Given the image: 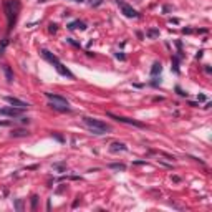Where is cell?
<instances>
[{"mask_svg":"<svg viewBox=\"0 0 212 212\" xmlns=\"http://www.w3.org/2000/svg\"><path fill=\"white\" fill-rule=\"evenodd\" d=\"M20 8H22V5H20L18 0H5L3 2V10H5V17H7V22H8V31L15 25Z\"/></svg>","mask_w":212,"mask_h":212,"instance_id":"1","label":"cell"},{"mask_svg":"<svg viewBox=\"0 0 212 212\" xmlns=\"http://www.w3.org/2000/svg\"><path fill=\"white\" fill-rule=\"evenodd\" d=\"M83 123L84 126H86L88 129H90L93 134H98V136H101V134H106L109 131V126L106 124V123L100 121V119H94V118H83Z\"/></svg>","mask_w":212,"mask_h":212,"instance_id":"2","label":"cell"},{"mask_svg":"<svg viewBox=\"0 0 212 212\" xmlns=\"http://www.w3.org/2000/svg\"><path fill=\"white\" fill-rule=\"evenodd\" d=\"M45 96L48 98V104H50L53 109H56V111H61V113H68V111H70V104H68V101H66L63 96H58V94H51V93H45Z\"/></svg>","mask_w":212,"mask_h":212,"instance_id":"3","label":"cell"},{"mask_svg":"<svg viewBox=\"0 0 212 212\" xmlns=\"http://www.w3.org/2000/svg\"><path fill=\"white\" fill-rule=\"evenodd\" d=\"M109 118H113L114 121L118 123H124V124H131V126H136V128H144V124L141 121H136V119H131V118H124V116H116L113 113H108Z\"/></svg>","mask_w":212,"mask_h":212,"instance_id":"4","label":"cell"},{"mask_svg":"<svg viewBox=\"0 0 212 212\" xmlns=\"http://www.w3.org/2000/svg\"><path fill=\"white\" fill-rule=\"evenodd\" d=\"M22 111H23V109L15 108V106H7V108H2V109H0V114L10 116V118H17V116L22 114Z\"/></svg>","mask_w":212,"mask_h":212,"instance_id":"5","label":"cell"},{"mask_svg":"<svg viewBox=\"0 0 212 212\" xmlns=\"http://www.w3.org/2000/svg\"><path fill=\"white\" fill-rule=\"evenodd\" d=\"M5 101H7L10 106H15V108H20V109H25V108H28V106H30L28 103H25V101L18 100V98H13V96H7Z\"/></svg>","mask_w":212,"mask_h":212,"instance_id":"6","label":"cell"},{"mask_svg":"<svg viewBox=\"0 0 212 212\" xmlns=\"http://www.w3.org/2000/svg\"><path fill=\"white\" fill-rule=\"evenodd\" d=\"M121 12L124 13V17H128V18H136V17H139L137 10H134L131 5H128V3H121Z\"/></svg>","mask_w":212,"mask_h":212,"instance_id":"7","label":"cell"},{"mask_svg":"<svg viewBox=\"0 0 212 212\" xmlns=\"http://www.w3.org/2000/svg\"><path fill=\"white\" fill-rule=\"evenodd\" d=\"M126 149H128V146H126V144H123V143H113L111 147H109V151H111V153H119V151H126Z\"/></svg>","mask_w":212,"mask_h":212,"instance_id":"8","label":"cell"},{"mask_svg":"<svg viewBox=\"0 0 212 212\" xmlns=\"http://www.w3.org/2000/svg\"><path fill=\"white\" fill-rule=\"evenodd\" d=\"M70 30H86V25H84L83 22H80V20H75V22H71L68 25Z\"/></svg>","mask_w":212,"mask_h":212,"instance_id":"9","label":"cell"},{"mask_svg":"<svg viewBox=\"0 0 212 212\" xmlns=\"http://www.w3.org/2000/svg\"><path fill=\"white\" fill-rule=\"evenodd\" d=\"M3 73H5L7 83H12L13 81V71H12V68H10L8 65H3Z\"/></svg>","mask_w":212,"mask_h":212,"instance_id":"10","label":"cell"},{"mask_svg":"<svg viewBox=\"0 0 212 212\" xmlns=\"http://www.w3.org/2000/svg\"><path fill=\"white\" fill-rule=\"evenodd\" d=\"M10 134H12V137H25L30 133H28V129H13Z\"/></svg>","mask_w":212,"mask_h":212,"instance_id":"11","label":"cell"},{"mask_svg":"<svg viewBox=\"0 0 212 212\" xmlns=\"http://www.w3.org/2000/svg\"><path fill=\"white\" fill-rule=\"evenodd\" d=\"M161 71H162V65H161L159 61H156V63L153 65V68H151V75L156 76V75H159Z\"/></svg>","mask_w":212,"mask_h":212,"instance_id":"12","label":"cell"},{"mask_svg":"<svg viewBox=\"0 0 212 212\" xmlns=\"http://www.w3.org/2000/svg\"><path fill=\"white\" fill-rule=\"evenodd\" d=\"M109 167H111V169H116V171H126V166H124V164H118V162H114V164H109Z\"/></svg>","mask_w":212,"mask_h":212,"instance_id":"13","label":"cell"},{"mask_svg":"<svg viewBox=\"0 0 212 212\" xmlns=\"http://www.w3.org/2000/svg\"><path fill=\"white\" fill-rule=\"evenodd\" d=\"M7 45H8V40H2V43H0V55H2L3 51H5V48H7Z\"/></svg>","mask_w":212,"mask_h":212,"instance_id":"14","label":"cell"},{"mask_svg":"<svg viewBox=\"0 0 212 212\" xmlns=\"http://www.w3.org/2000/svg\"><path fill=\"white\" fill-rule=\"evenodd\" d=\"M37 202H38V197L33 196L31 197V209H37Z\"/></svg>","mask_w":212,"mask_h":212,"instance_id":"15","label":"cell"},{"mask_svg":"<svg viewBox=\"0 0 212 212\" xmlns=\"http://www.w3.org/2000/svg\"><path fill=\"white\" fill-rule=\"evenodd\" d=\"M101 3H103V0H91L90 5L91 7H98V5H101Z\"/></svg>","mask_w":212,"mask_h":212,"instance_id":"16","label":"cell"},{"mask_svg":"<svg viewBox=\"0 0 212 212\" xmlns=\"http://www.w3.org/2000/svg\"><path fill=\"white\" fill-rule=\"evenodd\" d=\"M65 164H53V169H58V171H65Z\"/></svg>","mask_w":212,"mask_h":212,"instance_id":"17","label":"cell"},{"mask_svg":"<svg viewBox=\"0 0 212 212\" xmlns=\"http://www.w3.org/2000/svg\"><path fill=\"white\" fill-rule=\"evenodd\" d=\"M147 35H149V37H157L159 30H149V31H147Z\"/></svg>","mask_w":212,"mask_h":212,"instance_id":"18","label":"cell"},{"mask_svg":"<svg viewBox=\"0 0 212 212\" xmlns=\"http://www.w3.org/2000/svg\"><path fill=\"white\" fill-rule=\"evenodd\" d=\"M172 63H174V65H172V68H174V71H176V73H179V68H177V60L174 58V60H172Z\"/></svg>","mask_w":212,"mask_h":212,"instance_id":"19","label":"cell"},{"mask_svg":"<svg viewBox=\"0 0 212 212\" xmlns=\"http://www.w3.org/2000/svg\"><path fill=\"white\" fill-rule=\"evenodd\" d=\"M48 30H50V33H55V31H56V25H55V23H51Z\"/></svg>","mask_w":212,"mask_h":212,"instance_id":"20","label":"cell"},{"mask_svg":"<svg viewBox=\"0 0 212 212\" xmlns=\"http://www.w3.org/2000/svg\"><path fill=\"white\" fill-rule=\"evenodd\" d=\"M66 41H70L71 45H75V47H78V48H80V43H76V41H75V40H71V38H68Z\"/></svg>","mask_w":212,"mask_h":212,"instance_id":"21","label":"cell"},{"mask_svg":"<svg viewBox=\"0 0 212 212\" xmlns=\"http://www.w3.org/2000/svg\"><path fill=\"white\" fill-rule=\"evenodd\" d=\"M15 207H17V209H18V210H22V200H17Z\"/></svg>","mask_w":212,"mask_h":212,"instance_id":"22","label":"cell"},{"mask_svg":"<svg viewBox=\"0 0 212 212\" xmlns=\"http://www.w3.org/2000/svg\"><path fill=\"white\" fill-rule=\"evenodd\" d=\"M116 58H119V60H124V55H123V53H116Z\"/></svg>","mask_w":212,"mask_h":212,"instance_id":"23","label":"cell"},{"mask_svg":"<svg viewBox=\"0 0 212 212\" xmlns=\"http://www.w3.org/2000/svg\"><path fill=\"white\" fill-rule=\"evenodd\" d=\"M5 124H8V123H5V121H0V126H5Z\"/></svg>","mask_w":212,"mask_h":212,"instance_id":"24","label":"cell"},{"mask_svg":"<svg viewBox=\"0 0 212 212\" xmlns=\"http://www.w3.org/2000/svg\"><path fill=\"white\" fill-rule=\"evenodd\" d=\"M75 2H83V0H75Z\"/></svg>","mask_w":212,"mask_h":212,"instance_id":"25","label":"cell"}]
</instances>
